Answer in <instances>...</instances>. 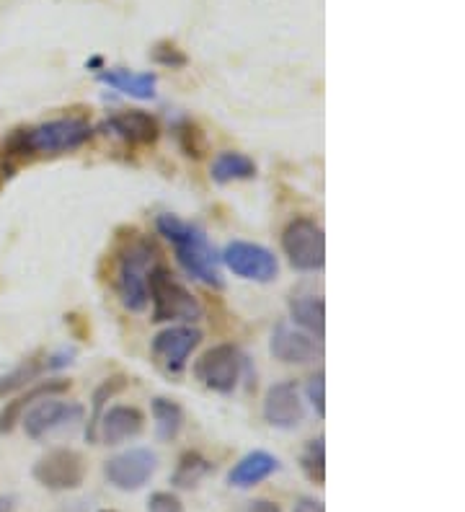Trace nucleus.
Returning a JSON list of instances; mask_svg holds the SVG:
<instances>
[{
	"label": "nucleus",
	"mask_w": 465,
	"mask_h": 512,
	"mask_svg": "<svg viewBox=\"0 0 465 512\" xmlns=\"http://www.w3.org/2000/svg\"><path fill=\"white\" fill-rule=\"evenodd\" d=\"M93 135V127L81 117L52 119L37 127L13 130L3 140V158H34V156H60L68 150L81 148Z\"/></svg>",
	"instance_id": "obj_1"
},
{
	"label": "nucleus",
	"mask_w": 465,
	"mask_h": 512,
	"mask_svg": "<svg viewBox=\"0 0 465 512\" xmlns=\"http://www.w3.org/2000/svg\"><path fill=\"white\" fill-rule=\"evenodd\" d=\"M158 231L166 236L176 249V259L181 267L194 277V280L205 282L210 288H223V275H220V264H217L215 249L207 241L205 231L197 225L186 223L176 215H161L158 218Z\"/></svg>",
	"instance_id": "obj_2"
},
{
	"label": "nucleus",
	"mask_w": 465,
	"mask_h": 512,
	"mask_svg": "<svg viewBox=\"0 0 465 512\" xmlns=\"http://www.w3.org/2000/svg\"><path fill=\"white\" fill-rule=\"evenodd\" d=\"M158 256H161V251L155 249L153 241L143 236H135L122 249L117 269V290L124 308L143 311L148 306V277L150 269L158 264Z\"/></svg>",
	"instance_id": "obj_3"
},
{
	"label": "nucleus",
	"mask_w": 465,
	"mask_h": 512,
	"mask_svg": "<svg viewBox=\"0 0 465 512\" xmlns=\"http://www.w3.org/2000/svg\"><path fill=\"white\" fill-rule=\"evenodd\" d=\"M148 300H153V321H199L202 306L189 290L174 280L163 264H155L148 277Z\"/></svg>",
	"instance_id": "obj_4"
},
{
	"label": "nucleus",
	"mask_w": 465,
	"mask_h": 512,
	"mask_svg": "<svg viewBox=\"0 0 465 512\" xmlns=\"http://www.w3.org/2000/svg\"><path fill=\"white\" fill-rule=\"evenodd\" d=\"M282 249L300 272H316L326 264V238L313 218H295L282 233Z\"/></svg>",
	"instance_id": "obj_5"
},
{
	"label": "nucleus",
	"mask_w": 465,
	"mask_h": 512,
	"mask_svg": "<svg viewBox=\"0 0 465 512\" xmlns=\"http://www.w3.org/2000/svg\"><path fill=\"white\" fill-rule=\"evenodd\" d=\"M241 368L243 355L238 352V347L217 344L199 357L194 365V375H197V381H202L217 394H233V388L238 386V378H241Z\"/></svg>",
	"instance_id": "obj_6"
},
{
	"label": "nucleus",
	"mask_w": 465,
	"mask_h": 512,
	"mask_svg": "<svg viewBox=\"0 0 465 512\" xmlns=\"http://www.w3.org/2000/svg\"><path fill=\"white\" fill-rule=\"evenodd\" d=\"M34 479L47 489L65 492L78 489L86 479V458L73 448H55L42 456L34 466Z\"/></svg>",
	"instance_id": "obj_7"
},
{
	"label": "nucleus",
	"mask_w": 465,
	"mask_h": 512,
	"mask_svg": "<svg viewBox=\"0 0 465 512\" xmlns=\"http://www.w3.org/2000/svg\"><path fill=\"white\" fill-rule=\"evenodd\" d=\"M155 469H158V456L148 448H132L127 453L109 458L104 466V474L109 484H114L122 492H135V489L145 487L153 479Z\"/></svg>",
	"instance_id": "obj_8"
},
{
	"label": "nucleus",
	"mask_w": 465,
	"mask_h": 512,
	"mask_svg": "<svg viewBox=\"0 0 465 512\" xmlns=\"http://www.w3.org/2000/svg\"><path fill=\"white\" fill-rule=\"evenodd\" d=\"M199 342H202V331L192 329V326H171V329L155 334L153 344H150V352H153V360L161 365L166 373L181 375L186 368V360L192 355V350H197Z\"/></svg>",
	"instance_id": "obj_9"
},
{
	"label": "nucleus",
	"mask_w": 465,
	"mask_h": 512,
	"mask_svg": "<svg viewBox=\"0 0 465 512\" xmlns=\"http://www.w3.org/2000/svg\"><path fill=\"white\" fill-rule=\"evenodd\" d=\"M225 264L233 275L254 282H272L279 272V264L269 249L248 241H233L223 254Z\"/></svg>",
	"instance_id": "obj_10"
},
{
	"label": "nucleus",
	"mask_w": 465,
	"mask_h": 512,
	"mask_svg": "<svg viewBox=\"0 0 465 512\" xmlns=\"http://www.w3.org/2000/svg\"><path fill=\"white\" fill-rule=\"evenodd\" d=\"M83 419L81 404H68V401L42 399L39 404L31 406V412L24 417V430L31 440H39L60 427L75 425Z\"/></svg>",
	"instance_id": "obj_11"
},
{
	"label": "nucleus",
	"mask_w": 465,
	"mask_h": 512,
	"mask_svg": "<svg viewBox=\"0 0 465 512\" xmlns=\"http://www.w3.org/2000/svg\"><path fill=\"white\" fill-rule=\"evenodd\" d=\"M303 417L305 409L295 383H277V386L269 388L267 399H264V419L269 425L292 430L303 422Z\"/></svg>",
	"instance_id": "obj_12"
},
{
	"label": "nucleus",
	"mask_w": 465,
	"mask_h": 512,
	"mask_svg": "<svg viewBox=\"0 0 465 512\" xmlns=\"http://www.w3.org/2000/svg\"><path fill=\"white\" fill-rule=\"evenodd\" d=\"M99 435L104 445H119L124 440L137 438L145 427V414L137 406H112L99 417Z\"/></svg>",
	"instance_id": "obj_13"
},
{
	"label": "nucleus",
	"mask_w": 465,
	"mask_h": 512,
	"mask_svg": "<svg viewBox=\"0 0 465 512\" xmlns=\"http://www.w3.org/2000/svg\"><path fill=\"white\" fill-rule=\"evenodd\" d=\"M104 127L130 145H153L158 140V132H161L158 122L148 112L114 114Z\"/></svg>",
	"instance_id": "obj_14"
},
{
	"label": "nucleus",
	"mask_w": 465,
	"mask_h": 512,
	"mask_svg": "<svg viewBox=\"0 0 465 512\" xmlns=\"http://www.w3.org/2000/svg\"><path fill=\"white\" fill-rule=\"evenodd\" d=\"M277 469H279V461L272 456V453H267V450H254V453L243 456L241 461L233 466V471L228 474V481H230V487L248 489L261 484L264 479H269Z\"/></svg>",
	"instance_id": "obj_15"
},
{
	"label": "nucleus",
	"mask_w": 465,
	"mask_h": 512,
	"mask_svg": "<svg viewBox=\"0 0 465 512\" xmlns=\"http://www.w3.org/2000/svg\"><path fill=\"white\" fill-rule=\"evenodd\" d=\"M73 352H60V355H52L47 360H39V357H31L26 363H21L19 368H13L11 373L0 375V396L13 394L16 388L21 386H31V383L37 381L39 375L47 373L50 368H60V365H68Z\"/></svg>",
	"instance_id": "obj_16"
},
{
	"label": "nucleus",
	"mask_w": 465,
	"mask_h": 512,
	"mask_svg": "<svg viewBox=\"0 0 465 512\" xmlns=\"http://www.w3.org/2000/svg\"><path fill=\"white\" fill-rule=\"evenodd\" d=\"M272 355L282 363H308L316 357V342L290 326H279L272 337Z\"/></svg>",
	"instance_id": "obj_17"
},
{
	"label": "nucleus",
	"mask_w": 465,
	"mask_h": 512,
	"mask_svg": "<svg viewBox=\"0 0 465 512\" xmlns=\"http://www.w3.org/2000/svg\"><path fill=\"white\" fill-rule=\"evenodd\" d=\"M68 388H70L68 381H42V383H37V386H31L24 396H19L16 401H11V404H8L6 409L0 412V432L13 430V425L19 422L26 406H34L37 401L50 399V396L65 394Z\"/></svg>",
	"instance_id": "obj_18"
},
{
	"label": "nucleus",
	"mask_w": 465,
	"mask_h": 512,
	"mask_svg": "<svg viewBox=\"0 0 465 512\" xmlns=\"http://www.w3.org/2000/svg\"><path fill=\"white\" fill-rule=\"evenodd\" d=\"M99 81L106 83V86L117 88L122 94L132 96V99H153L155 96V78L153 73H132V70H104L99 73Z\"/></svg>",
	"instance_id": "obj_19"
},
{
	"label": "nucleus",
	"mask_w": 465,
	"mask_h": 512,
	"mask_svg": "<svg viewBox=\"0 0 465 512\" xmlns=\"http://www.w3.org/2000/svg\"><path fill=\"white\" fill-rule=\"evenodd\" d=\"M212 179L217 184H230V182H243V179H254L256 176V163L251 161L248 156L243 153H220L212 163Z\"/></svg>",
	"instance_id": "obj_20"
},
{
	"label": "nucleus",
	"mask_w": 465,
	"mask_h": 512,
	"mask_svg": "<svg viewBox=\"0 0 465 512\" xmlns=\"http://www.w3.org/2000/svg\"><path fill=\"white\" fill-rule=\"evenodd\" d=\"M292 319L298 321L300 326L316 334L318 339H323V331H326V303L321 298H313V295H303V298H295L290 303Z\"/></svg>",
	"instance_id": "obj_21"
},
{
	"label": "nucleus",
	"mask_w": 465,
	"mask_h": 512,
	"mask_svg": "<svg viewBox=\"0 0 465 512\" xmlns=\"http://www.w3.org/2000/svg\"><path fill=\"white\" fill-rule=\"evenodd\" d=\"M153 417L161 440H174L184 427V409L176 401L163 399V396L153 399Z\"/></svg>",
	"instance_id": "obj_22"
},
{
	"label": "nucleus",
	"mask_w": 465,
	"mask_h": 512,
	"mask_svg": "<svg viewBox=\"0 0 465 512\" xmlns=\"http://www.w3.org/2000/svg\"><path fill=\"white\" fill-rule=\"evenodd\" d=\"M212 471V463L207 458H202L199 453H184L174 471V484L181 489L197 487L199 481L205 479Z\"/></svg>",
	"instance_id": "obj_23"
},
{
	"label": "nucleus",
	"mask_w": 465,
	"mask_h": 512,
	"mask_svg": "<svg viewBox=\"0 0 465 512\" xmlns=\"http://www.w3.org/2000/svg\"><path fill=\"white\" fill-rule=\"evenodd\" d=\"M127 386V378H124V375H114V378H106L104 383H101L99 388H96V391H93V417H91V427H88L86 430V438L91 440H96V425H99V417H101V409H104V404L109 399H112V396H117L119 391H122V388Z\"/></svg>",
	"instance_id": "obj_24"
},
{
	"label": "nucleus",
	"mask_w": 465,
	"mask_h": 512,
	"mask_svg": "<svg viewBox=\"0 0 465 512\" xmlns=\"http://www.w3.org/2000/svg\"><path fill=\"white\" fill-rule=\"evenodd\" d=\"M300 463H303L305 476H308L313 484H323V481H326V445H323V438L310 440V443L305 445Z\"/></svg>",
	"instance_id": "obj_25"
},
{
	"label": "nucleus",
	"mask_w": 465,
	"mask_h": 512,
	"mask_svg": "<svg viewBox=\"0 0 465 512\" xmlns=\"http://www.w3.org/2000/svg\"><path fill=\"white\" fill-rule=\"evenodd\" d=\"M179 143L189 158L205 156L207 140H205V135H202V130H199L197 125H192V122H184V125H179Z\"/></svg>",
	"instance_id": "obj_26"
},
{
	"label": "nucleus",
	"mask_w": 465,
	"mask_h": 512,
	"mask_svg": "<svg viewBox=\"0 0 465 512\" xmlns=\"http://www.w3.org/2000/svg\"><path fill=\"white\" fill-rule=\"evenodd\" d=\"M150 57H153V63L163 65V68H184L189 63V57L174 42H158L153 52H150Z\"/></svg>",
	"instance_id": "obj_27"
},
{
	"label": "nucleus",
	"mask_w": 465,
	"mask_h": 512,
	"mask_svg": "<svg viewBox=\"0 0 465 512\" xmlns=\"http://www.w3.org/2000/svg\"><path fill=\"white\" fill-rule=\"evenodd\" d=\"M148 512H184V507H181V500L176 497V494L155 492L150 494Z\"/></svg>",
	"instance_id": "obj_28"
},
{
	"label": "nucleus",
	"mask_w": 465,
	"mask_h": 512,
	"mask_svg": "<svg viewBox=\"0 0 465 512\" xmlns=\"http://www.w3.org/2000/svg\"><path fill=\"white\" fill-rule=\"evenodd\" d=\"M323 388H326V383H323V373L313 375L308 383V396H310V404L316 406V414L318 417H326V396H323Z\"/></svg>",
	"instance_id": "obj_29"
},
{
	"label": "nucleus",
	"mask_w": 465,
	"mask_h": 512,
	"mask_svg": "<svg viewBox=\"0 0 465 512\" xmlns=\"http://www.w3.org/2000/svg\"><path fill=\"white\" fill-rule=\"evenodd\" d=\"M295 512H326V507H323L321 500H313V497H300V500L295 502Z\"/></svg>",
	"instance_id": "obj_30"
},
{
	"label": "nucleus",
	"mask_w": 465,
	"mask_h": 512,
	"mask_svg": "<svg viewBox=\"0 0 465 512\" xmlns=\"http://www.w3.org/2000/svg\"><path fill=\"white\" fill-rule=\"evenodd\" d=\"M246 512H282V510H279V505H274V502L259 500V502H254V505L248 507Z\"/></svg>",
	"instance_id": "obj_31"
},
{
	"label": "nucleus",
	"mask_w": 465,
	"mask_h": 512,
	"mask_svg": "<svg viewBox=\"0 0 465 512\" xmlns=\"http://www.w3.org/2000/svg\"><path fill=\"white\" fill-rule=\"evenodd\" d=\"M13 510V497H0V512Z\"/></svg>",
	"instance_id": "obj_32"
},
{
	"label": "nucleus",
	"mask_w": 465,
	"mask_h": 512,
	"mask_svg": "<svg viewBox=\"0 0 465 512\" xmlns=\"http://www.w3.org/2000/svg\"><path fill=\"white\" fill-rule=\"evenodd\" d=\"M0 187H3V174H0Z\"/></svg>",
	"instance_id": "obj_33"
},
{
	"label": "nucleus",
	"mask_w": 465,
	"mask_h": 512,
	"mask_svg": "<svg viewBox=\"0 0 465 512\" xmlns=\"http://www.w3.org/2000/svg\"><path fill=\"white\" fill-rule=\"evenodd\" d=\"M101 512H117V510H101Z\"/></svg>",
	"instance_id": "obj_34"
}]
</instances>
